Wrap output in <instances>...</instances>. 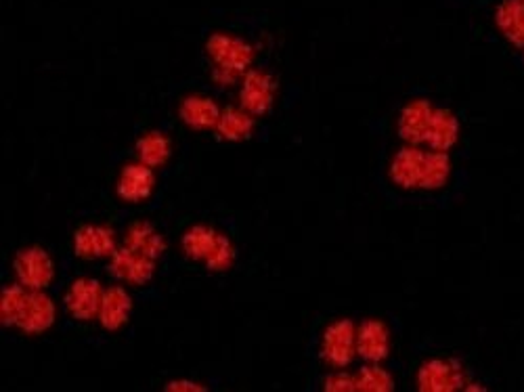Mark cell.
I'll return each mask as SVG.
<instances>
[{"mask_svg": "<svg viewBox=\"0 0 524 392\" xmlns=\"http://www.w3.org/2000/svg\"><path fill=\"white\" fill-rule=\"evenodd\" d=\"M390 353V330L380 319H367L357 330V355L367 363H382Z\"/></svg>", "mask_w": 524, "mask_h": 392, "instance_id": "12", "label": "cell"}, {"mask_svg": "<svg viewBox=\"0 0 524 392\" xmlns=\"http://www.w3.org/2000/svg\"><path fill=\"white\" fill-rule=\"evenodd\" d=\"M216 130L218 135L227 141H244L254 133V116L248 114L244 107L242 110L227 107V110L221 114V120L216 124Z\"/></svg>", "mask_w": 524, "mask_h": 392, "instance_id": "19", "label": "cell"}, {"mask_svg": "<svg viewBox=\"0 0 524 392\" xmlns=\"http://www.w3.org/2000/svg\"><path fill=\"white\" fill-rule=\"evenodd\" d=\"M116 250V235L105 225H86L74 235V252L78 258H112Z\"/></svg>", "mask_w": 524, "mask_h": 392, "instance_id": "11", "label": "cell"}, {"mask_svg": "<svg viewBox=\"0 0 524 392\" xmlns=\"http://www.w3.org/2000/svg\"><path fill=\"white\" fill-rule=\"evenodd\" d=\"M466 386L464 367L455 359H430L418 372V388L424 392H453Z\"/></svg>", "mask_w": 524, "mask_h": 392, "instance_id": "5", "label": "cell"}, {"mask_svg": "<svg viewBox=\"0 0 524 392\" xmlns=\"http://www.w3.org/2000/svg\"><path fill=\"white\" fill-rule=\"evenodd\" d=\"M170 139L164 137L158 130H151V133H145L139 141H137V156L139 162L149 166V168H160L168 162L170 158Z\"/></svg>", "mask_w": 524, "mask_h": 392, "instance_id": "20", "label": "cell"}, {"mask_svg": "<svg viewBox=\"0 0 524 392\" xmlns=\"http://www.w3.org/2000/svg\"><path fill=\"white\" fill-rule=\"evenodd\" d=\"M451 158L447 151H432L426 147H403L390 160L388 174L395 185L403 189L436 191L451 179Z\"/></svg>", "mask_w": 524, "mask_h": 392, "instance_id": "1", "label": "cell"}, {"mask_svg": "<svg viewBox=\"0 0 524 392\" xmlns=\"http://www.w3.org/2000/svg\"><path fill=\"white\" fill-rule=\"evenodd\" d=\"M436 107L428 99L409 101L399 116V137L413 147H426Z\"/></svg>", "mask_w": 524, "mask_h": 392, "instance_id": "6", "label": "cell"}, {"mask_svg": "<svg viewBox=\"0 0 524 392\" xmlns=\"http://www.w3.org/2000/svg\"><path fill=\"white\" fill-rule=\"evenodd\" d=\"M130 311H133V300H130L128 292L120 286H114L103 292L99 323L105 330L116 332L128 321Z\"/></svg>", "mask_w": 524, "mask_h": 392, "instance_id": "14", "label": "cell"}, {"mask_svg": "<svg viewBox=\"0 0 524 392\" xmlns=\"http://www.w3.org/2000/svg\"><path fill=\"white\" fill-rule=\"evenodd\" d=\"M495 24L514 47L524 49V0H504L497 7Z\"/></svg>", "mask_w": 524, "mask_h": 392, "instance_id": "18", "label": "cell"}, {"mask_svg": "<svg viewBox=\"0 0 524 392\" xmlns=\"http://www.w3.org/2000/svg\"><path fill=\"white\" fill-rule=\"evenodd\" d=\"M13 269L17 275V283H21V286L28 290H45L51 286L55 277L53 258L47 250L38 246L19 250L13 260Z\"/></svg>", "mask_w": 524, "mask_h": 392, "instance_id": "4", "label": "cell"}, {"mask_svg": "<svg viewBox=\"0 0 524 392\" xmlns=\"http://www.w3.org/2000/svg\"><path fill=\"white\" fill-rule=\"evenodd\" d=\"M460 141V120L449 110L436 107L434 122L426 141V149L432 151H449Z\"/></svg>", "mask_w": 524, "mask_h": 392, "instance_id": "16", "label": "cell"}, {"mask_svg": "<svg viewBox=\"0 0 524 392\" xmlns=\"http://www.w3.org/2000/svg\"><path fill=\"white\" fill-rule=\"evenodd\" d=\"M206 49L214 63V80L225 86L242 76L254 59V51L248 42L229 34L210 36Z\"/></svg>", "mask_w": 524, "mask_h": 392, "instance_id": "2", "label": "cell"}, {"mask_svg": "<svg viewBox=\"0 0 524 392\" xmlns=\"http://www.w3.org/2000/svg\"><path fill=\"white\" fill-rule=\"evenodd\" d=\"M124 246L154 260H158L166 250L164 237L154 225L149 223H135L133 227H128L124 235Z\"/></svg>", "mask_w": 524, "mask_h": 392, "instance_id": "17", "label": "cell"}, {"mask_svg": "<svg viewBox=\"0 0 524 392\" xmlns=\"http://www.w3.org/2000/svg\"><path fill=\"white\" fill-rule=\"evenodd\" d=\"M57 309L53 300L42 294V290H28L24 304H21L19 315L15 319V328L26 334H42L55 323Z\"/></svg>", "mask_w": 524, "mask_h": 392, "instance_id": "8", "label": "cell"}, {"mask_svg": "<svg viewBox=\"0 0 524 392\" xmlns=\"http://www.w3.org/2000/svg\"><path fill=\"white\" fill-rule=\"evenodd\" d=\"M233 263H235V248L229 242V237L221 233V235H218V242H216L212 254L208 256L204 265L210 271H227Z\"/></svg>", "mask_w": 524, "mask_h": 392, "instance_id": "24", "label": "cell"}, {"mask_svg": "<svg viewBox=\"0 0 524 392\" xmlns=\"http://www.w3.org/2000/svg\"><path fill=\"white\" fill-rule=\"evenodd\" d=\"M28 294V288L21 286V283H13V286H7L3 290V304H0V311H3V323L7 325H15V319L19 315L21 304H24V298Z\"/></svg>", "mask_w": 524, "mask_h": 392, "instance_id": "23", "label": "cell"}, {"mask_svg": "<svg viewBox=\"0 0 524 392\" xmlns=\"http://www.w3.org/2000/svg\"><path fill=\"white\" fill-rule=\"evenodd\" d=\"M65 309L76 321L99 319L103 290L101 283L93 277H78L72 281L70 290L65 292Z\"/></svg>", "mask_w": 524, "mask_h": 392, "instance_id": "7", "label": "cell"}, {"mask_svg": "<svg viewBox=\"0 0 524 392\" xmlns=\"http://www.w3.org/2000/svg\"><path fill=\"white\" fill-rule=\"evenodd\" d=\"M109 271H112V275L118 277L120 281L133 283V286H145V283L151 281V277L156 273V260L124 246L112 254Z\"/></svg>", "mask_w": 524, "mask_h": 392, "instance_id": "10", "label": "cell"}, {"mask_svg": "<svg viewBox=\"0 0 524 392\" xmlns=\"http://www.w3.org/2000/svg\"><path fill=\"white\" fill-rule=\"evenodd\" d=\"M323 388L348 392V390H357V384H355V376H351L348 372H334L325 378Z\"/></svg>", "mask_w": 524, "mask_h": 392, "instance_id": "25", "label": "cell"}, {"mask_svg": "<svg viewBox=\"0 0 524 392\" xmlns=\"http://www.w3.org/2000/svg\"><path fill=\"white\" fill-rule=\"evenodd\" d=\"M242 107L252 116H265L275 101V80L260 70H250L239 91Z\"/></svg>", "mask_w": 524, "mask_h": 392, "instance_id": "9", "label": "cell"}, {"mask_svg": "<svg viewBox=\"0 0 524 392\" xmlns=\"http://www.w3.org/2000/svg\"><path fill=\"white\" fill-rule=\"evenodd\" d=\"M166 390H174V392H181V390H206V386L198 384V382H191V380H172L166 384Z\"/></svg>", "mask_w": 524, "mask_h": 392, "instance_id": "26", "label": "cell"}, {"mask_svg": "<svg viewBox=\"0 0 524 392\" xmlns=\"http://www.w3.org/2000/svg\"><path fill=\"white\" fill-rule=\"evenodd\" d=\"M355 384L357 390H374V392H390L395 388V380H392V376L378 363H371L359 369V374H355Z\"/></svg>", "mask_w": 524, "mask_h": 392, "instance_id": "22", "label": "cell"}, {"mask_svg": "<svg viewBox=\"0 0 524 392\" xmlns=\"http://www.w3.org/2000/svg\"><path fill=\"white\" fill-rule=\"evenodd\" d=\"M154 185H156L154 168H149L139 162V164H128L122 168L116 191L124 202L139 204L154 193Z\"/></svg>", "mask_w": 524, "mask_h": 392, "instance_id": "13", "label": "cell"}, {"mask_svg": "<svg viewBox=\"0 0 524 392\" xmlns=\"http://www.w3.org/2000/svg\"><path fill=\"white\" fill-rule=\"evenodd\" d=\"M221 110H218V105L208 99V97H200V95H191L185 97L181 107H179V116L181 120L195 128V130H208V128H216L218 120H221Z\"/></svg>", "mask_w": 524, "mask_h": 392, "instance_id": "15", "label": "cell"}, {"mask_svg": "<svg viewBox=\"0 0 524 392\" xmlns=\"http://www.w3.org/2000/svg\"><path fill=\"white\" fill-rule=\"evenodd\" d=\"M218 235L221 233H216L208 225H195L183 235V252L191 260H202V263H206L218 242Z\"/></svg>", "mask_w": 524, "mask_h": 392, "instance_id": "21", "label": "cell"}, {"mask_svg": "<svg viewBox=\"0 0 524 392\" xmlns=\"http://www.w3.org/2000/svg\"><path fill=\"white\" fill-rule=\"evenodd\" d=\"M357 355V328L353 321L338 319L323 332L321 357L327 365L344 369Z\"/></svg>", "mask_w": 524, "mask_h": 392, "instance_id": "3", "label": "cell"}]
</instances>
